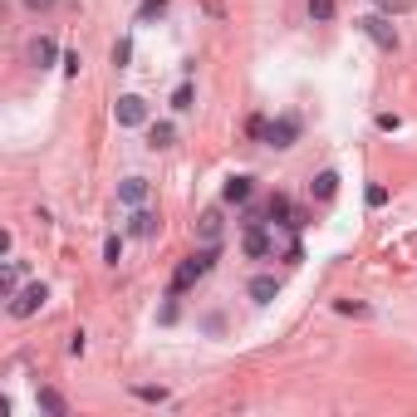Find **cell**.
I'll list each match as a JSON object with an SVG mask.
<instances>
[{
	"mask_svg": "<svg viewBox=\"0 0 417 417\" xmlns=\"http://www.w3.org/2000/svg\"><path fill=\"white\" fill-rule=\"evenodd\" d=\"M388 202V187H368V207H383Z\"/></svg>",
	"mask_w": 417,
	"mask_h": 417,
	"instance_id": "obj_26",
	"label": "cell"
},
{
	"mask_svg": "<svg viewBox=\"0 0 417 417\" xmlns=\"http://www.w3.org/2000/svg\"><path fill=\"white\" fill-rule=\"evenodd\" d=\"M172 138H177L172 123H152V128H147V147H172Z\"/></svg>",
	"mask_w": 417,
	"mask_h": 417,
	"instance_id": "obj_14",
	"label": "cell"
},
{
	"mask_svg": "<svg viewBox=\"0 0 417 417\" xmlns=\"http://www.w3.org/2000/svg\"><path fill=\"white\" fill-rule=\"evenodd\" d=\"M265 143H270V147H295V143H300V118H295V113H280V118L265 128Z\"/></svg>",
	"mask_w": 417,
	"mask_h": 417,
	"instance_id": "obj_3",
	"label": "cell"
},
{
	"mask_svg": "<svg viewBox=\"0 0 417 417\" xmlns=\"http://www.w3.org/2000/svg\"><path fill=\"white\" fill-rule=\"evenodd\" d=\"M128 59H133V40H118V44H113V64L128 69Z\"/></svg>",
	"mask_w": 417,
	"mask_h": 417,
	"instance_id": "obj_21",
	"label": "cell"
},
{
	"mask_svg": "<svg viewBox=\"0 0 417 417\" xmlns=\"http://www.w3.org/2000/svg\"><path fill=\"white\" fill-rule=\"evenodd\" d=\"M378 5H383L388 15H403V10H408V0H378Z\"/></svg>",
	"mask_w": 417,
	"mask_h": 417,
	"instance_id": "obj_28",
	"label": "cell"
},
{
	"mask_svg": "<svg viewBox=\"0 0 417 417\" xmlns=\"http://www.w3.org/2000/svg\"><path fill=\"white\" fill-rule=\"evenodd\" d=\"M162 15H167V0H143V10H138L143 25H152V20H162Z\"/></svg>",
	"mask_w": 417,
	"mask_h": 417,
	"instance_id": "obj_16",
	"label": "cell"
},
{
	"mask_svg": "<svg viewBox=\"0 0 417 417\" xmlns=\"http://www.w3.org/2000/svg\"><path fill=\"white\" fill-rule=\"evenodd\" d=\"M290 197H280V192H275V197H270V216H275V221H290Z\"/></svg>",
	"mask_w": 417,
	"mask_h": 417,
	"instance_id": "obj_20",
	"label": "cell"
},
{
	"mask_svg": "<svg viewBox=\"0 0 417 417\" xmlns=\"http://www.w3.org/2000/svg\"><path fill=\"white\" fill-rule=\"evenodd\" d=\"M133 398H143V403H167V388H152V383H143V388H133Z\"/></svg>",
	"mask_w": 417,
	"mask_h": 417,
	"instance_id": "obj_18",
	"label": "cell"
},
{
	"mask_svg": "<svg viewBox=\"0 0 417 417\" xmlns=\"http://www.w3.org/2000/svg\"><path fill=\"white\" fill-rule=\"evenodd\" d=\"M265 128H270V118H265V113H255V118L246 123V133H250V138H260V143H265Z\"/></svg>",
	"mask_w": 417,
	"mask_h": 417,
	"instance_id": "obj_24",
	"label": "cell"
},
{
	"mask_svg": "<svg viewBox=\"0 0 417 417\" xmlns=\"http://www.w3.org/2000/svg\"><path fill=\"white\" fill-rule=\"evenodd\" d=\"M246 255H250V260H265V255H270V236H265L260 226L246 231Z\"/></svg>",
	"mask_w": 417,
	"mask_h": 417,
	"instance_id": "obj_10",
	"label": "cell"
},
{
	"mask_svg": "<svg viewBox=\"0 0 417 417\" xmlns=\"http://www.w3.org/2000/svg\"><path fill=\"white\" fill-rule=\"evenodd\" d=\"M310 192L319 197V202H329V197L339 192V172H319V177L310 182Z\"/></svg>",
	"mask_w": 417,
	"mask_h": 417,
	"instance_id": "obj_13",
	"label": "cell"
},
{
	"mask_svg": "<svg viewBox=\"0 0 417 417\" xmlns=\"http://www.w3.org/2000/svg\"><path fill=\"white\" fill-rule=\"evenodd\" d=\"M211 265H216V246H207V250H197V255H187L182 265H177V275H172V295H182V290H192L202 275H207Z\"/></svg>",
	"mask_w": 417,
	"mask_h": 417,
	"instance_id": "obj_1",
	"label": "cell"
},
{
	"mask_svg": "<svg viewBox=\"0 0 417 417\" xmlns=\"http://www.w3.org/2000/svg\"><path fill=\"white\" fill-rule=\"evenodd\" d=\"M250 192H255V177L236 172V177H226V187H221V202H250Z\"/></svg>",
	"mask_w": 417,
	"mask_h": 417,
	"instance_id": "obj_7",
	"label": "cell"
},
{
	"mask_svg": "<svg viewBox=\"0 0 417 417\" xmlns=\"http://www.w3.org/2000/svg\"><path fill=\"white\" fill-rule=\"evenodd\" d=\"M358 30H363V35H368V40L378 44V49H388V54L398 49V30H393V25H388L383 15H363V20H358Z\"/></svg>",
	"mask_w": 417,
	"mask_h": 417,
	"instance_id": "obj_2",
	"label": "cell"
},
{
	"mask_svg": "<svg viewBox=\"0 0 417 417\" xmlns=\"http://www.w3.org/2000/svg\"><path fill=\"white\" fill-rule=\"evenodd\" d=\"M172 108H177V113H187V108H192V84H177V94H172Z\"/></svg>",
	"mask_w": 417,
	"mask_h": 417,
	"instance_id": "obj_22",
	"label": "cell"
},
{
	"mask_svg": "<svg viewBox=\"0 0 417 417\" xmlns=\"http://www.w3.org/2000/svg\"><path fill=\"white\" fill-rule=\"evenodd\" d=\"M378 128L383 133H398V113H378Z\"/></svg>",
	"mask_w": 417,
	"mask_h": 417,
	"instance_id": "obj_25",
	"label": "cell"
},
{
	"mask_svg": "<svg viewBox=\"0 0 417 417\" xmlns=\"http://www.w3.org/2000/svg\"><path fill=\"white\" fill-rule=\"evenodd\" d=\"M118 202H123V207H143V202H147V177H128V182L118 187Z\"/></svg>",
	"mask_w": 417,
	"mask_h": 417,
	"instance_id": "obj_8",
	"label": "cell"
},
{
	"mask_svg": "<svg viewBox=\"0 0 417 417\" xmlns=\"http://www.w3.org/2000/svg\"><path fill=\"white\" fill-rule=\"evenodd\" d=\"M275 290H280V285H275V275H255V280H250V300H255V305H270V300H275Z\"/></svg>",
	"mask_w": 417,
	"mask_h": 417,
	"instance_id": "obj_11",
	"label": "cell"
},
{
	"mask_svg": "<svg viewBox=\"0 0 417 417\" xmlns=\"http://www.w3.org/2000/svg\"><path fill=\"white\" fill-rule=\"evenodd\" d=\"M35 403H40L49 417H69V398H64L59 388H40V398H35Z\"/></svg>",
	"mask_w": 417,
	"mask_h": 417,
	"instance_id": "obj_9",
	"label": "cell"
},
{
	"mask_svg": "<svg viewBox=\"0 0 417 417\" xmlns=\"http://www.w3.org/2000/svg\"><path fill=\"white\" fill-rule=\"evenodd\" d=\"M128 231H133V236H157V216H152V211H133V216H128Z\"/></svg>",
	"mask_w": 417,
	"mask_h": 417,
	"instance_id": "obj_12",
	"label": "cell"
},
{
	"mask_svg": "<svg viewBox=\"0 0 417 417\" xmlns=\"http://www.w3.org/2000/svg\"><path fill=\"white\" fill-rule=\"evenodd\" d=\"M54 59H59V44H54L49 35H40V40H30V64H35V69H49Z\"/></svg>",
	"mask_w": 417,
	"mask_h": 417,
	"instance_id": "obj_6",
	"label": "cell"
},
{
	"mask_svg": "<svg viewBox=\"0 0 417 417\" xmlns=\"http://www.w3.org/2000/svg\"><path fill=\"white\" fill-rule=\"evenodd\" d=\"M197 236H202V241H216V236H221V211H202V221H197Z\"/></svg>",
	"mask_w": 417,
	"mask_h": 417,
	"instance_id": "obj_15",
	"label": "cell"
},
{
	"mask_svg": "<svg viewBox=\"0 0 417 417\" xmlns=\"http://www.w3.org/2000/svg\"><path fill=\"white\" fill-rule=\"evenodd\" d=\"M54 0H25V10H49Z\"/></svg>",
	"mask_w": 417,
	"mask_h": 417,
	"instance_id": "obj_29",
	"label": "cell"
},
{
	"mask_svg": "<svg viewBox=\"0 0 417 417\" xmlns=\"http://www.w3.org/2000/svg\"><path fill=\"white\" fill-rule=\"evenodd\" d=\"M104 260H108V265L123 260V241H118V236H108V241H104Z\"/></svg>",
	"mask_w": 417,
	"mask_h": 417,
	"instance_id": "obj_23",
	"label": "cell"
},
{
	"mask_svg": "<svg viewBox=\"0 0 417 417\" xmlns=\"http://www.w3.org/2000/svg\"><path fill=\"white\" fill-rule=\"evenodd\" d=\"M339 314H368V305H353V300H339Z\"/></svg>",
	"mask_w": 417,
	"mask_h": 417,
	"instance_id": "obj_27",
	"label": "cell"
},
{
	"mask_svg": "<svg viewBox=\"0 0 417 417\" xmlns=\"http://www.w3.org/2000/svg\"><path fill=\"white\" fill-rule=\"evenodd\" d=\"M310 20H334V0H310Z\"/></svg>",
	"mask_w": 417,
	"mask_h": 417,
	"instance_id": "obj_19",
	"label": "cell"
},
{
	"mask_svg": "<svg viewBox=\"0 0 417 417\" xmlns=\"http://www.w3.org/2000/svg\"><path fill=\"white\" fill-rule=\"evenodd\" d=\"M113 113H118L123 128H143V123H147V104H143L138 94H123V99L113 104Z\"/></svg>",
	"mask_w": 417,
	"mask_h": 417,
	"instance_id": "obj_5",
	"label": "cell"
},
{
	"mask_svg": "<svg viewBox=\"0 0 417 417\" xmlns=\"http://www.w3.org/2000/svg\"><path fill=\"white\" fill-rule=\"evenodd\" d=\"M44 300H49V290H44V285L35 280L30 290H15V295H10V314H15V319H30V314L40 310Z\"/></svg>",
	"mask_w": 417,
	"mask_h": 417,
	"instance_id": "obj_4",
	"label": "cell"
},
{
	"mask_svg": "<svg viewBox=\"0 0 417 417\" xmlns=\"http://www.w3.org/2000/svg\"><path fill=\"white\" fill-rule=\"evenodd\" d=\"M20 275H25V270H20V260H10V265H5V300L20 290Z\"/></svg>",
	"mask_w": 417,
	"mask_h": 417,
	"instance_id": "obj_17",
	"label": "cell"
}]
</instances>
